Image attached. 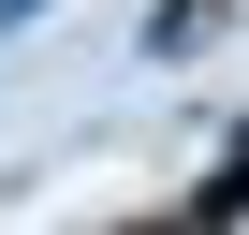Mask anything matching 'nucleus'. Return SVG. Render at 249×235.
<instances>
[{"mask_svg":"<svg viewBox=\"0 0 249 235\" xmlns=\"http://www.w3.org/2000/svg\"><path fill=\"white\" fill-rule=\"evenodd\" d=\"M205 30H220V0H161V15H147V44H161V59H191Z\"/></svg>","mask_w":249,"mask_h":235,"instance_id":"obj_1","label":"nucleus"}]
</instances>
